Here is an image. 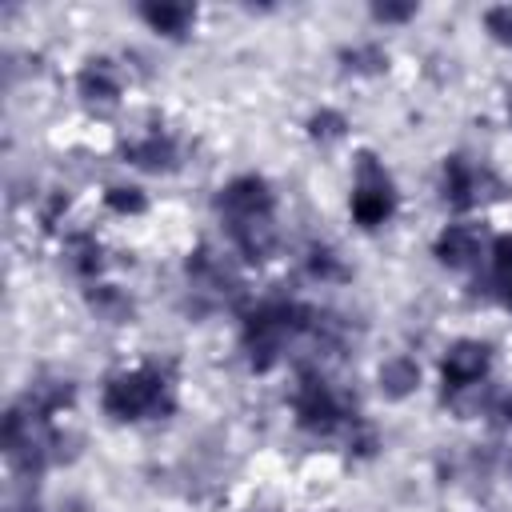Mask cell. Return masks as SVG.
I'll return each instance as SVG.
<instances>
[{"mask_svg": "<svg viewBox=\"0 0 512 512\" xmlns=\"http://www.w3.org/2000/svg\"><path fill=\"white\" fill-rule=\"evenodd\" d=\"M440 196H444V204L464 212V208H476L484 200L504 196V184L492 176V168H484L468 156H448L444 172H440Z\"/></svg>", "mask_w": 512, "mask_h": 512, "instance_id": "cell-6", "label": "cell"}, {"mask_svg": "<svg viewBox=\"0 0 512 512\" xmlns=\"http://www.w3.org/2000/svg\"><path fill=\"white\" fill-rule=\"evenodd\" d=\"M140 20H144L152 32L176 40V36H184V32L192 28L196 12H192L188 4H140Z\"/></svg>", "mask_w": 512, "mask_h": 512, "instance_id": "cell-14", "label": "cell"}, {"mask_svg": "<svg viewBox=\"0 0 512 512\" xmlns=\"http://www.w3.org/2000/svg\"><path fill=\"white\" fill-rule=\"evenodd\" d=\"M316 308L292 304V300H264L244 316V352L256 372H268L292 336L312 332Z\"/></svg>", "mask_w": 512, "mask_h": 512, "instance_id": "cell-2", "label": "cell"}, {"mask_svg": "<svg viewBox=\"0 0 512 512\" xmlns=\"http://www.w3.org/2000/svg\"><path fill=\"white\" fill-rule=\"evenodd\" d=\"M88 308H92L104 324H128L132 312H136L132 296H128L124 288H116V284H92V288H88Z\"/></svg>", "mask_w": 512, "mask_h": 512, "instance_id": "cell-12", "label": "cell"}, {"mask_svg": "<svg viewBox=\"0 0 512 512\" xmlns=\"http://www.w3.org/2000/svg\"><path fill=\"white\" fill-rule=\"evenodd\" d=\"M492 264H488V280H492V292L500 296V304L512 308V236H500L492 244Z\"/></svg>", "mask_w": 512, "mask_h": 512, "instance_id": "cell-16", "label": "cell"}, {"mask_svg": "<svg viewBox=\"0 0 512 512\" xmlns=\"http://www.w3.org/2000/svg\"><path fill=\"white\" fill-rule=\"evenodd\" d=\"M408 16H416L412 4H376V8H372V20H380V24H400V20H408Z\"/></svg>", "mask_w": 512, "mask_h": 512, "instance_id": "cell-23", "label": "cell"}, {"mask_svg": "<svg viewBox=\"0 0 512 512\" xmlns=\"http://www.w3.org/2000/svg\"><path fill=\"white\" fill-rule=\"evenodd\" d=\"M24 408H32L36 416H44V420H52L56 412H64L68 404H72V384L68 380H36L28 392H24V400H20Z\"/></svg>", "mask_w": 512, "mask_h": 512, "instance_id": "cell-15", "label": "cell"}, {"mask_svg": "<svg viewBox=\"0 0 512 512\" xmlns=\"http://www.w3.org/2000/svg\"><path fill=\"white\" fill-rule=\"evenodd\" d=\"M392 212H396V188L388 168L372 152H360L352 180V220L360 228H380L384 220H392Z\"/></svg>", "mask_w": 512, "mask_h": 512, "instance_id": "cell-4", "label": "cell"}, {"mask_svg": "<svg viewBox=\"0 0 512 512\" xmlns=\"http://www.w3.org/2000/svg\"><path fill=\"white\" fill-rule=\"evenodd\" d=\"M344 132H348V120H344V112H336V108H320V112L308 120V136H312L316 144H336V140H344Z\"/></svg>", "mask_w": 512, "mask_h": 512, "instance_id": "cell-18", "label": "cell"}, {"mask_svg": "<svg viewBox=\"0 0 512 512\" xmlns=\"http://www.w3.org/2000/svg\"><path fill=\"white\" fill-rule=\"evenodd\" d=\"M64 252H68V268H72L76 276H96V272L104 268V248H100L88 232L72 236V240L64 244Z\"/></svg>", "mask_w": 512, "mask_h": 512, "instance_id": "cell-17", "label": "cell"}, {"mask_svg": "<svg viewBox=\"0 0 512 512\" xmlns=\"http://www.w3.org/2000/svg\"><path fill=\"white\" fill-rule=\"evenodd\" d=\"M488 368H492V352L480 340H456L444 360H440V380H444V396L488 384Z\"/></svg>", "mask_w": 512, "mask_h": 512, "instance_id": "cell-7", "label": "cell"}, {"mask_svg": "<svg viewBox=\"0 0 512 512\" xmlns=\"http://www.w3.org/2000/svg\"><path fill=\"white\" fill-rule=\"evenodd\" d=\"M292 412H296V424L308 432H336L352 416L348 404L332 392V384L320 372H300L292 392Z\"/></svg>", "mask_w": 512, "mask_h": 512, "instance_id": "cell-5", "label": "cell"}, {"mask_svg": "<svg viewBox=\"0 0 512 512\" xmlns=\"http://www.w3.org/2000/svg\"><path fill=\"white\" fill-rule=\"evenodd\" d=\"M76 92H80V100H84L88 108H96V112L116 108V104H120V92H124V72H120L108 56H96V60H88V64L80 68Z\"/></svg>", "mask_w": 512, "mask_h": 512, "instance_id": "cell-8", "label": "cell"}, {"mask_svg": "<svg viewBox=\"0 0 512 512\" xmlns=\"http://www.w3.org/2000/svg\"><path fill=\"white\" fill-rule=\"evenodd\" d=\"M376 380H380V392H384L388 400H404V396H412V392L420 388V368H416V360H408V356H392V360L380 364Z\"/></svg>", "mask_w": 512, "mask_h": 512, "instance_id": "cell-13", "label": "cell"}, {"mask_svg": "<svg viewBox=\"0 0 512 512\" xmlns=\"http://www.w3.org/2000/svg\"><path fill=\"white\" fill-rule=\"evenodd\" d=\"M484 28L496 44H508L512 48V4H496L484 12Z\"/></svg>", "mask_w": 512, "mask_h": 512, "instance_id": "cell-22", "label": "cell"}, {"mask_svg": "<svg viewBox=\"0 0 512 512\" xmlns=\"http://www.w3.org/2000/svg\"><path fill=\"white\" fill-rule=\"evenodd\" d=\"M480 252H484V236L476 224H448L436 236V256L448 268H472L480 260Z\"/></svg>", "mask_w": 512, "mask_h": 512, "instance_id": "cell-10", "label": "cell"}, {"mask_svg": "<svg viewBox=\"0 0 512 512\" xmlns=\"http://www.w3.org/2000/svg\"><path fill=\"white\" fill-rule=\"evenodd\" d=\"M100 404L108 416L116 420H160L176 408L172 400V384L160 368H128V372H116L104 392H100Z\"/></svg>", "mask_w": 512, "mask_h": 512, "instance_id": "cell-3", "label": "cell"}, {"mask_svg": "<svg viewBox=\"0 0 512 512\" xmlns=\"http://www.w3.org/2000/svg\"><path fill=\"white\" fill-rule=\"evenodd\" d=\"M308 272L320 276V280H344V276H348L344 264H340V256H336L332 248H324V244H316V248L308 252Z\"/></svg>", "mask_w": 512, "mask_h": 512, "instance_id": "cell-21", "label": "cell"}, {"mask_svg": "<svg viewBox=\"0 0 512 512\" xmlns=\"http://www.w3.org/2000/svg\"><path fill=\"white\" fill-rule=\"evenodd\" d=\"M216 212L244 260H268L276 248V196L264 176H236L220 188Z\"/></svg>", "mask_w": 512, "mask_h": 512, "instance_id": "cell-1", "label": "cell"}, {"mask_svg": "<svg viewBox=\"0 0 512 512\" xmlns=\"http://www.w3.org/2000/svg\"><path fill=\"white\" fill-rule=\"evenodd\" d=\"M176 140L168 136V132H160V128H152V132H144V136H136V140H128L124 144V160L128 164H136V168H144V172H172L176 168Z\"/></svg>", "mask_w": 512, "mask_h": 512, "instance_id": "cell-9", "label": "cell"}, {"mask_svg": "<svg viewBox=\"0 0 512 512\" xmlns=\"http://www.w3.org/2000/svg\"><path fill=\"white\" fill-rule=\"evenodd\" d=\"M508 116H512V100H508Z\"/></svg>", "mask_w": 512, "mask_h": 512, "instance_id": "cell-24", "label": "cell"}, {"mask_svg": "<svg viewBox=\"0 0 512 512\" xmlns=\"http://www.w3.org/2000/svg\"><path fill=\"white\" fill-rule=\"evenodd\" d=\"M104 204H108L112 212H120V216H140V212L148 208V196H144L140 188H132V184H116V188L104 192Z\"/></svg>", "mask_w": 512, "mask_h": 512, "instance_id": "cell-20", "label": "cell"}, {"mask_svg": "<svg viewBox=\"0 0 512 512\" xmlns=\"http://www.w3.org/2000/svg\"><path fill=\"white\" fill-rule=\"evenodd\" d=\"M188 280L196 292H212V296H228L236 288V276L232 268L212 252V248H196L188 256Z\"/></svg>", "mask_w": 512, "mask_h": 512, "instance_id": "cell-11", "label": "cell"}, {"mask_svg": "<svg viewBox=\"0 0 512 512\" xmlns=\"http://www.w3.org/2000/svg\"><path fill=\"white\" fill-rule=\"evenodd\" d=\"M344 68L348 72H384L388 68V52L380 44H356V48H344Z\"/></svg>", "mask_w": 512, "mask_h": 512, "instance_id": "cell-19", "label": "cell"}]
</instances>
